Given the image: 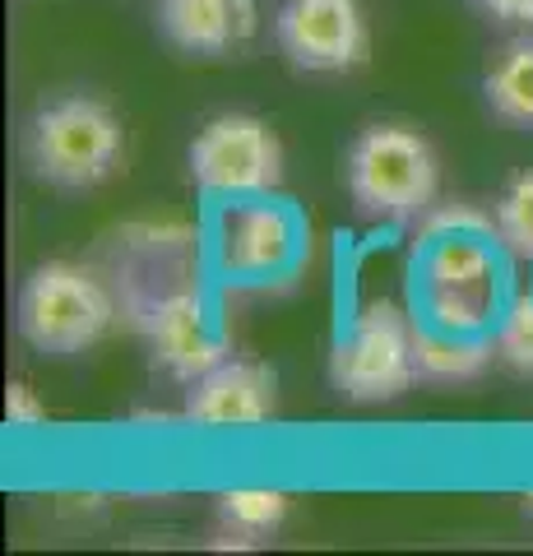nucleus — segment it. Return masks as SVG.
Wrapping results in <instances>:
<instances>
[{
	"label": "nucleus",
	"instance_id": "obj_8",
	"mask_svg": "<svg viewBox=\"0 0 533 556\" xmlns=\"http://www.w3.org/2000/svg\"><path fill=\"white\" fill-rule=\"evenodd\" d=\"M283 56L312 75L357 70L371 51L367 14L357 0H283L274 14Z\"/></svg>",
	"mask_w": 533,
	"mask_h": 556
},
{
	"label": "nucleus",
	"instance_id": "obj_17",
	"mask_svg": "<svg viewBox=\"0 0 533 556\" xmlns=\"http://www.w3.org/2000/svg\"><path fill=\"white\" fill-rule=\"evenodd\" d=\"M5 417H10V427H38L42 422V404L33 399V390L24 386V380H14V386L5 390Z\"/></svg>",
	"mask_w": 533,
	"mask_h": 556
},
{
	"label": "nucleus",
	"instance_id": "obj_2",
	"mask_svg": "<svg viewBox=\"0 0 533 556\" xmlns=\"http://www.w3.org/2000/svg\"><path fill=\"white\" fill-rule=\"evenodd\" d=\"M24 153H28V167L42 181L84 190V186L107 181L116 172V163L126 153V130L107 102L71 93V98L42 102L33 112Z\"/></svg>",
	"mask_w": 533,
	"mask_h": 556
},
{
	"label": "nucleus",
	"instance_id": "obj_6",
	"mask_svg": "<svg viewBox=\"0 0 533 556\" xmlns=\"http://www.w3.org/2000/svg\"><path fill=\"white\" fill-rule=\"evenodd\" d=\"M191 177L214 195H265L283 181V144L261 116L223 112L191 139Z\"/></svg>",
	"mask_w": 533,
	"mask_h": 556
},
{
	"label": "nucleus",
	"instance_id": "obj_18",
	"mask_svg": "<svg viewBox=\"0 0 533 556\" xmlns=\"http://www.w3.org/2000/svg\"><path fill=\"white\" fill-rule=\"evenodd\" d=\"M496 24H533V0H473Z\"/></svg>",
	"mask_w": 533,
	"mask_h": 556
},
{
	"label": "nucleus",
	"instance_id": "obj_16",
	"mask_svg": "<svg viewBox=\"0 0 533 556\" xmlns=\"http://www.w3.org/2000/svg\"><path fill=\"white\" fill-rule=\"evenodd\" d=\"M496 357L520 376H533V298H515L510 316L496 329Z\"/></svg>",
	"mask_w": 533,
	"mask_h": 556
},
{
	"label": "nucleus",
	"instance_id": "obj_5",
	"mask_svg": "<svg viewBox=\"0 0 533 556\" xmlns=\"http://www.w3.org/2000/svg\"><path fill=\"white\" fill-rule=\"evenodd\" d=\"M413 371V329L390 302H367L353 316L348 334L334 343L330 353V380L343 399L353 404H381V399H399L408 390Z\"/></svg>",
	"mask_w": 533,
	"mask_h": 556
},
{
	"label": "nucleus",
	"instance_id": "obj_10",
	"mask_svg": "<svg viewBox=\"0 0 533 556\" xmlns=\"http://www.w3.org/2000/svg\"><path fill=\"white\" fill-rule=\"evenodd\" d=\"M274 380L269 367L261 362H228L210 367L200 380H191L186 394V417L200 427H255L274 413Z\"/></svg>",
	"mask_w": 533,
	"mask_h": 556
},
{
	"label": "nucleus",
	"instance_id": "obj_13",
	"mask_svg": "<svg viewBox=\"0 0 533 556\" xmlns=\"http://www.w3.org/2000/svg\"><path fill=\"white\" fill-rule=\"evenodd\" d=\"M483 93L502 121H510V126H533V42H510L502 56L492 61Z\"/></svg>",
	"mask_w": 533,
	"mask_h": 556
},
{
	"label": "nucleus",
	"instance_id": "obj_1",
	"mask_svg": "<svg viewBox=\"0 0 533 556\" xmlns=\"http://www.w3.org/2000/svg\"><path fill=\"white\" fill-rule=\"evenodd\" d=\"M492 218L478 208H441L422 223V311L432 325L455 329V334H478L496 311V247H492Z\"/></svg>",
	"mask_w": 533,
	"mask_h": 556
},
{
	"label": "nucleus",
	"instance_id": "obj_7",
	"mask_svg": "<svg viewBox=\"0 0 533 556\" xmlns=\"http://www.w3.org/2000/svg\"><path fill=\"white\" fill-rule=\"evenodd\" d=\"M130 306L135 320L149 334L153 362L177 376V380H200L210 367L223 362V343L214 339L210 316H204V302L191 283H153V288H130Z\"/></svg>",
	"mask_w": 533,
	"mask_h": 556
},
{
	"label": "nucleus",
	"instance_id": "obj_12",
	"mask_svg": "<svg viewBox=\"0 0 533 556\" xmlns=\"http://www.w3.org/2000/svg\"><path fill=\"white\" fill-rule=\"evenodd\" d=\"M496 348L478 343L469 334H455V329H413V362H418L422 376L432 380H469L487 367V357Z\"/></svg>",
	"mask_w": 533,
	"mask_h": 556
},
{
	"label": "nucleus",
	"instance_id": "obj_9",
	"mask_svg": "<svg viewBox=\"0 0 533 556\" xmlns=\"http://www.w3.org/2000/svg\"><path fill=\"white\" fill-rule=\"evenodd\" d=\"M297 255V223L283 204H232L218 218V265L232 278L283 274Z\"/></svg>",
	"mask_w": 533,
	"mask_h": 556
},
{
	"label": "nucleus",
	"instance_id": "obj_14",
	"mask_svg": "<svg viewBox=\"0 0 533 556\" xmlns=\"http://www.w3.org/2000/svg\"><path fill=\"white\" fill-rule=\"evenodd\" d=\"M288 515V496L274 492V486H232V492L218 496V519L223 533H232L242 547H251L255 538H265L283 525Z\"/></svg>",
	"mask_w": 533,
	"mask_h": 556
},
{
	"label": "nucleus",
	"instance_id": "obj_3",
	"mask_svg": "<svg viewBox=\"0 0 533 556\" xmlns=\"http://www.w3.org/2000/svg\"><path fill=\"white\" fill-rule=\"evenodd\" d=\"M343 172H348L353 204L367 218L385 223L422 218L441 186L436 149L427 144V135L413 126H394V121H381V126H367L357 135Z\"/></svg>",
	"mask_w": 533,
	"mask_h": 556
},
{
	"label": "nucleus",
	"instance_id": "obj_15",
	"mask_svg": "<svg viewBox=\"0 0 533 556\" xmlns=\"http://www.w3.org/2000/svg\"><path fill=\"white\" fill-rule=\"evenodd\" d=\"M496 237L520 260H533V172L515 177L496 200Z\"/></svg>",
	"mask_w": 533,
	"mask_h": 556
},
{
	"label": "nucleus",
	"instance_id": "obj_11",
	"mask_svg": "<svg viewBox=\"0 0 533 556\" xmlns=\"http://www.w3.org/2000/svg\"><path fill=\"white\" fill-rule=\"evenodd\" d=\"M158 24L172 47L191 56H223L255 33L251 0H158Z\"/></svg>",
	"mask_w": 533,
	"mask_h": 556
},
{
	"label": "nucleus",
	"instance_id": "obj_19",
	"mask_svg": "<svg viewBox=\"0 0 533 556\" xmlns=\"http://www.w3.org/2000/svg\"><path fill=\"white\" fill-rule=\"evenodd\" d=\"M524 510H529V515H533V492H524Z\"/></svg>",
	"mask_w": 533,
	"mask_h": 556
},
{
	"label": "nucleus",
	"instance_id": "obj_4",
	"mask_svg": "<svg viewBox=\"0 0 533 556\" xmlns=\"http://www.w3.org/2000/svg\"><path fill=\"white\" fill-rule=\"evenodd\" d=\"M116 320L112 292L98 283V274L51 260V265L33 269L20 292V334L38 348V353L71 357L93 348Z\"/></svg>",
	"mask_w": 533,
	"mask_h": 556
}]
</instances>
